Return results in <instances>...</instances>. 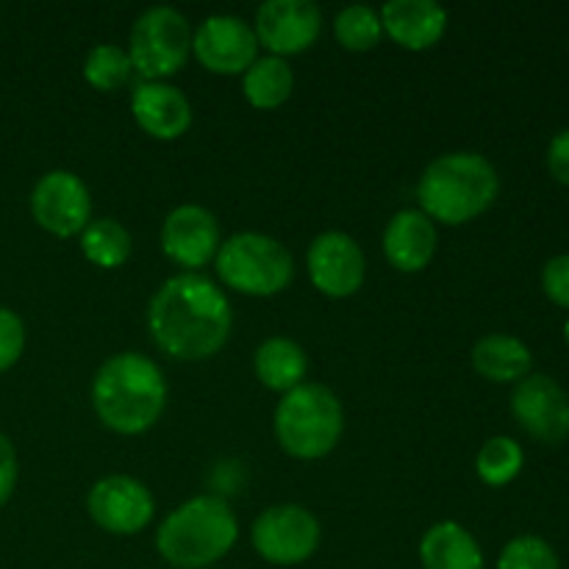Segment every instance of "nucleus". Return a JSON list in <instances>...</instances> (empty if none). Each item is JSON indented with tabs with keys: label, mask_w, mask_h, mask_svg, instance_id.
Here are the masks:
<instances>
[{
	"label": "nucleus",
	"mask_w": 569,
	"mask_h": 569,
	"mask_svg": "<svg viewBox=\"0 0 569 569\" xmlns=\"http://www.w3.org/2000/svg\"><path fill=\"white\" fill-rule=\"evenodd\" d=\"M231 328V300L200 272H178L167 278L148 303L150 339L170 359H211L226 348Z\"/></svg>",
	"instance_id": "f257e3e1"
},
{
	"label": "nucleus",
	"mask_w": 569,
	"mask_h": 569,
	"mask_svg": "<svg viewBox=\"0 0 569 569\" xmlns=\"http://www.w3.org/2000/svg\"><path fill=\"white\" fill-rule=\"evenodd\" d=\"M92 406L109 431L120 437H139L164 415V372L150 356L137 350L114 353L94 372Z\"/></svg>",
	"instance_id": "f03ea898"
},
{
	"label": "nucleus",
	"mask_w": 569,
	"mask_h": 569,
	"mask_svg": "<svg viewBox=\"0 0 569 569\" xmlns=\"http://www.w3.org/2000/svg\"><path fill=\"white\" fill-rule=\"evenodd\" d=\"M500 178L492 161L472 150H456L433 159L417 181L420 211L442 226H465L492 209Z\"/></svg>",
	"instance_id": "7ed1b4c3"
},
{
	"label": "nucleus",
	"mask_w": 569,
	"mask_h": 569,
	"mask_svg": "<svg viewBox=\"0 0 569 569\" xmlns=\"http://www.w3.org/2000/svg\"><path fill=\"white\" fill-rule=\"evenodd\" d=\"M239 539V522L226 498L198 495L164 517L156 550L178 569H203L226 559Z\"/></svg>",
	"instance_id": "20e7f679"
},
{
	"label": "nucleus",
	"mask_w": 569,
	"mask_h": 569,
	"mask_svg": "<svg viewBox=\"0 0 569 569\" xmlns=\"http://www.w3.org/2000/svg\"><path fill=\"white\" fill-rule=\"evenodd\" d=\"M272 431L283 453L292 459H326L345 433L342 400L322 383H300L278 400Z\"/></svg>",
	"instance_id": "39448f33"
},
{
	"label": "nucleus",
	"mask_w": 569,
	"mask_h": 569,
	"mask_svg": "<svg viewBox=\"0 0 569 569\" xmlns=\"http://www.w3.org/2000/svg\"><path fill=\"white\" fill-rule=\"evenodd\" d=\"M222 287L248 298H272L295 278V259L276 237L242 231L228 237L214 256Z\"/></svg>",
	"instance_id": "423d86ee"
},
{
	"label": "nucleus",
	"mask_w": 569,
	"mask_h": 569,
	"mask_svg": "<svg viewBox=\"0 0 569 569\" xmlns=\"http://www.w3.org/2000/svg\"><path fill=\"white\" fill-rule=\"evenodd\" d=\"M128 56L142 81H164L187 67L192 56V26L172 6H153L133 22Z\"/></svg>",
	"instance_id": "0eeeda50"
},
{
	"label": "nucleus",
	"mask_w": 569,
	"mask_h": 569,
	"mask_svg": "<svg viewBox=\"0 0 569 569\" xmlns=\"http://www.w3.org/2000/svg\"><path fill=\"white\" fill-rule=\"evenodd\" d=\"M320 522L306 506L278 503L261 511L250 528L256 553L276 567H295L309 561L320 548Z\"/></svg>",
	"instance_id": "6e6552de"
},
{
	"label": "nucleus",
	"mask_w": 569,
	"mask_h": 569,
	"mask_svg": "<svg viewBox=\"0 0 569 569\" xmlns=\"http://www.w3.org/2000/svg\"><path fill=\"white\" fill-rule=\"evenodd\" d=\"M31 217L53 237H81L92 220V194L83 178L72 170L44 172L31 189Z\"/></svg>",
	"instance_id": "1a4fd4ad"
},
{
	"label": "nucleus",
	"mask_w": 569,
	"mask_h": 569,
	"mask_svg": "<svg viewBox=\"0 0 569 569\" xmlns=\"http://www.w3.org/2000/svg\"><path fill=\"white\" fill-rule=\"evenodd\" d=\"M87 511L98 528L114 537L144 531L156 515V500L139 478L106 476L89 489Z\"/></svg>",
	"instance_id": "9d476101"
},
{
	"label": "nucleus",
	"mask_w": 569,
	"mask_h": 569,
	"mask_svg": "<svg viewBox=\"0 0 569 569\" xmlns=\"http://www.w3.org/2000/svg\"><path fill=\"white\" fill-rule=\"evenodd\" d=\"M259 39L250 22L233 14H211L192 31V53L217 76H244L259 59Z\"/></svg>",
	"instance_id": "9b49d317"
},
{
	"label": "nucleus",
	"mask_w": 569,
	"mask_h": 569,
	"mask_svg": "<svg viewBox=\"0 0 569 569\" xmlns=\"http://www.w3.org/2000/svg\"><path fill=\"white\" fill-rule=\"evenodd\" d=\"M306 270L320 295L333 300L350 298L365 287L367 259L361 244L350 233L326 231L309 244Z\"/></svg>",
	"instance_id": "f8f14e48"
},
{
	"label": "nucleus",
	"mask_w": 569,
	"mask_h": 569,
	"mask_svg": "<svg viewBox=\"0 0 569 569\" xmlns=\"http://www.w3.org/2000/svg\"><path fill=\"white\" fill-rule=\"evenodd\" d=\"M253 31L270 56L287 59L315 48L322 33V11L311 0H267L256 11Z\"/></svg>",
	"instance_id": "ddd939ff"
},
{
	"label": "nucleus",
	"mask_w": 569,
	"mask_h": 569,
	"mask_svg": "<svg viewBox=\"0 0 569 569\" xmlns=\"http://www.w3.org/2000/svg\"><path fill=\"white\" fill-rule=\"evenodd\" d=\"M220 244V222L206 206H176L161 222V250L167 259L183 267V272H198L211 264Z\"/></svg>",
	"instance_id": "4468645a"
},
{
	"label": "nucleus",
	"mask_w": 569,
	"mask_h": 569,
	"mask_svg": "<svg viewBox=\"0 0 569 569\" xmlns=\"http://www.w3.org/2000/svg\"><path fill=\"white\" fill-rule=\"evenodd\" d=\"M511 415L545 445H561L569 437V395L550 376L522 378L511 392Z\"/></svg>",
	"instance_id": "2eb2a0df"
},
{
	"label": "nucleus",
	"mask_w": 569,
	"mask_h": 569,
	"mask_svg": "<svg viewBox=\"0 0 569 569\" xmlns=\"http://www.w3.org/2000/svg\"><path fill=\"white\" fill-rule=\"evenodd\" d=\"M131 114L148 137L161 142L181 139L194 120L187 94L167 81H139L131 92Z\"/></svg>",
	"instance_id": "dca6fc26"
},
{
	"label": "nucleus",
	"mask_w": 569,
	"mask_h": 569,
	"mask_svg": "<svg viewBox=\"0 0 569 569\" xmlns=\"http://www.w3.org/2000/svg\"><path fill=\"white\" fill-rule=\"evenodd\" d=\"M439 248L437 222L420 209H403L387 222L383 256L400 272H420L433 261Z\"/></svg>",
	"instance_id": "f3484780"
},
{
	"label": "nucleus",
	"mask_w": 569,
	"mask_h": 569,
	"mask_svg": "<svg viewBox=\"0 0 569 569\" xmlns=\"http://www.w3.org/2000/svg\"><path fill=\"white\" fill-rule=\"evenodd\" d=\"M381 26L400 48L428 50L448 31V11L437 0H389L381 9Z\"/></svg>",
	"instance_id": "a211bd4d"
},
{
	"label": "nucleus",
	"mask_w": 569,
	"mask_h": 569,
	"mask_svg": "<svg viewBox=\"0 0 569 569\" xmlns=\"http://www.w3.org/2000/svg\"><path fill=\"white\" fill-rule=\"evenodd\" d=\"M422 569H483V550L465 526L437 522L420 539Z\"/></svg>",
	"instance_id": "6ab92c4d"
},
{
	"label": "nucleus",
	"mask_w": 569,
	"mask_h": 569,
	"mask_svg": "<svg viewBox=\"0 0 569 569\" xmlns=\"http://www.w3.org/2000/svg\"><path fill=\"white\" fill-rule=\"evenodd\" d=\"M253 372L270 392H292L309 376V356L295 339L270 337L256 348Z\"/></svg>",
	"instance_id": "aec40b11"
},
{
	"label": "nucleus",
	"mask_w": 569,
	"mask_h": 569,
	"mask_svg": "<svg viewBox=\"0 0 569 569\" xmlns=\"http://www.w3.org/2000/svg\"><path fill=\"white\" fill-rule=\"evenodd\" d=\"M533 356L526 342L509 333H489L472 348V367L481 378L495 383H520L528 378Z\"/></svg>",
	"instance_id": "412c9836"
},
{
	"label": "nucleus",
	"mask_w": 569,
	"mask_h": 569,
	"mask_svg": "<svg viewBox=\"0 0 569 569\" xmlns=\"http://www.w3.org/2000/svg\"><path fill=\"white\" fill-rule=\"evenodd\" d=\"M295 72L287 59L259 56L242 76V94L253 109L272 111L292 98Z\"/></svg>",
	"instance_id": "4be33fe9"
},
{
	"label": "nucleus",
	"mask_w": 569,
	"mask_h": 569,
	"mask_svg": "<svg viewBox=\"0 0 569 569\" xmlns=\"http://www.w3.org/2000/svg\"><path fill=\"white\" fill-rule=\"evenodd\" d=\"M81 253L89 264L103 267V270H117L131 259V233L114 217H98L89 220V226L81 231Z\"/></svg>",
	"instance_id": "5701e85b"
},
{
	"label": "nucleus",
	"mask_w": 569,
	"mask_h": 569,
	"mask_svg": "<svg viewBox=\"0 0 569 569\" xmlns=\"http://www.w3.org/2000/svg\"><path fill=\"white\" fill-rule=\"evenodd\" d=\"M333 37L350 53H367L376 48L383 37L381 11L372 9L367 3L345 6L337 17H333Z\"/></svg>",
	"instance_id": "b1692460"
},
{
	"label": "nucleus",
	"mask_w": 569,
	"mask_h": 569,
	"mask_svg": "<svg viewBox=\"0 0 569 569\" xmlns=\"http://www.w3.org/2000/svg\"><path fill=\"white\" fill-rule=\"evenodd\" d=\"M133 76L131 56L120 44H94L83 59V81L98 92H117Z\"/></svg>",
	"instance_id": "393cba45"
},
{
	"label": "nucleus",
	"mask_w": 569,
	"mask_h": 569,
	"mask_svg": "<svg viewBox=\"0 0 569 569\" xmlns=\"http://www.w3.org/2000/svg\"><path fill=\"white\" fill-rule=\"evenodd\" d=\"M522 453L520 445L511 437H492L489 442H483V448L476 456V472L487 487H506V483L515 481L522 470Z\"/></svg>",
	"instance_id": "a878e982"
},
{
	"label": "nucleus",
	"mask_w": 569,
	"mask_h": 569,
	"mask_svg": "<svg viewBox=\"0 0 569 569\" xmlns=\"http://www.w3.org/2000/svg\"><path fill=\"white\" fill-rule=\"evenodd\" d=\"M498 569H561V565L556 550L545 539L526 533L506 545L498 559Z\"/></svg>",
	"instance_id": "bb28decb"
},
{
	"label": "nucleus",
	"mask_w": 569,
	"mask_h": 569,
	"mask_svg": "<svg viewBox=\"0 0 569 569\" xmlns=\"http://www.w3.org/2000/svg\"><path fill=\"white\" fill-rule=\"evenodd\" d=\"M26 350V322L20 315L0 306V372L11 370Z\"/></svg>",
	"instance_id": "cd10ccee"
},
{
	"label": "nucleus",
	"mask_w": 569,
	"mask_h": 569,
	"mask_svg": "<svg viewBox=\"0 0 569 569\" xmlns=\"http://www.w3.org/2000/svg\"><path fill=\"white\" fill-rule=\"evenodd\" d=\"M542 289L556 306L569 309V253L556 256L542 270Z\"/></svg>",
	"instance_id": "c85d7f7f"
},
{
	"label": "nucleus",
	"mask_w": 569,
	"mask_h": 569,
	"mask_svg": "<svg viewBox=\"0 0 569 569\" xmlns=\"http://www.w3.org/2000/svg\"><path fill=\"white\" fill-rule=\"evenodd\" d=\"M17 476H20V461H17V450L11 439L0 431V506L9 503L14 495Z\"/></svg>",
	"instance_id": "c756f323"
},
{
	"label": "nucleus",
	"mask_w": 569,
	"mask_h": 569,
	"mask_svg": "<svg viewBox=\"0 0 569 569\" xmlns=\"http://www.w3.org/2000/svg\"><path fill=\"white\" fill-rule=\"evenodd\" d=\"M548 167L553 172L556 181L567 183L569 187V128L567 131L556 133V139L548 148Z\"/></svg>",
	"instance_id": "7c9ffc66"
},
{
	"label": "nucleus",
	"mask_w": 569,
	"mask_h": 569,
	"mask_svg": "<svg viewBox=\"0 0 569 569\" xmlns=\"http://www.w3.org/2000/svg\"><path fill=\"white\" fill-rule=\"evenodd\" d=\"M565 339H567V345H569V320L565 322Z\"/></svg>",
	"instance_id": "2f4dec72"
}]
</instances>
